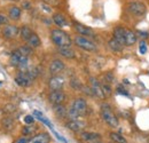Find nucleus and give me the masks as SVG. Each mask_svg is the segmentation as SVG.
<instances>
[{"mask_svg": "<svg viewBox=\"0 0 149 143\" xmlns=\"http://www.w3.org/2000/svg\"><path fill=\"white\" fill-rule=\"evenodd\" d=\"M90 87L92 88V92H93L94 96H96V97H99V99H101V100L106 99V95H104V93H103L101 83H100L96 78H93V77L90 78Z\"/></svg>", "mask_w": 149, "mask_h": 143, "instance_id": "obj_5", "label": "nucleus"}, {"mask_svg": "<svg viewBox=\"0 0 149 143\" xmlns=\"http://www.w3.org/2000/svg\"><path fill=\"white\" fill-rule=\"evenodd\" d=\"M53 22L55 23L58 28H64V26L69 25L67 18L64 17L62 14H60V13H56V14L53 15Z\"/></svg>", "mask_w": 149, "mask_h": 143, "instance_id": "obj_19", "label": "nucleus"}, {"mask_svg": "<svg viewBox=\"0 0 149 143\" xmlns=\"http://www.w3.org/2000/svg\"><path fill=\"white\" fill-rule=\"evenodd\" d=\"M113 79H115V76H113V73L111 71L106 72L103 74V83H107V84L111 85L112 83H113Z\"/></svg>", "mask_w": 149, "mask_h": 143, "instance_id": "obj_31", "label": "nucleus"}, {"mask_svg": "<svg viewBox=\"0 0 149 143\" xmlns=\"http://www.w3.org/2000/svg\"><path fill=\"white\" fill-rule=\"evenodd\" d=\"M31 6H32V5H31L30 1H23V2H22V8H23V9H30Z\"/></svg>", "mask_w": 149, "mask_h": 143, "instance_id": "obj_38", "label": "nucleus"}, {"mask_svg": "<svg viewBox=\"0 0 149 143\" xmlns=\"http://www.w3.org/2000/svg\"><path fill=\"white\" fill-rule=\"evenodd\" d=\"M1 85H2V83H1V81H0V87H1Z\"/></svg>", "mask_w": 149, "mask_h": 143, "instance_id": "obj_42", "label": "nucleus"}, {"mask_svg": "<svg viewBox=\"0 0 149 143\" xmlns=\"http://www.w3.org/2000/svg\"><path fill=\"white\" fill-rule=\"evenodd\" d=\"M67 99V95L63 90H52L48 94V101L53 103L54 106L56 104H62Z\"/></svg>", "mask_w": 149, "mask_h": 143, "instance_id": "obj_6", "label": "nucleus"}, {"mask_svg": "<svg viewBox=\"0 0 149 143\" xmlns=\"http://www.w3.org/2000/svg\"><path fill=\"white\" fill-rule=\"evenodd\" d=\"M127 9L130 10V13L134 16L138 17H142L146 15L147 12V6L146 3H143L142 1L139 0H132L127 3Z\"/></svg>", "mask_w": 149, "mask_h": 143, "instance_id": "obj_3", "label": "nucleus"}, {"mask_svg": "<svg viewBox=\"0 0 149 143\" xmlns=\"http://www.w3.org/2000/svg\"><path fill=\"white\" fill-rule=\"evenodd\" d=\"M33 31L28 26V25H23L21 29H19V36L21 38L24 40V41H28L30 39V37L32 36Z\"/></svg>", "mask_w": 149, "mask_h": 143, "instance_id": "obj_24", "label": "nucleus"}, {"mask_svg": "<svg viewBox=\"0 0 149 143\" xmlns=\"http://www.w3.org/2000/svg\"><path fill=\"white\" fill-rule=\"evenodd\" d=\"M74 42L80 47L81 49L86 51V52H95L96 51V46L91 39H88L87 37H83V36H77L74 37Z\"/></svg>", "mask_w": 149, "mask_h": 143, "instance_id": "obj_4", "label": "nucleus"}, {"mask_svg": "<svg viewBox=\"0 0 149 143\" xmlns=\"http://www.w3.org/2000/svg\"><path fill=\"white\" fill-rule=\"evenodd\" d=\"M32 81L33 80L31 79V77L25 71H19L15 76V83L21 87H29V86H31Z\"/></svg>", "mask_w": 149, "mask_h": 143, "instance_id": "obj_7", "label": "nucleus"}, {"mask_svg": "<svg viewBox=\"0 0 149 143\" xmlns=\"http://www.w3.org/2000/svg\"><path fill=\"white\" fill-rule=\"evenodd\" d=\"M101 86H102V90H103V93H104V95H106V97L107 96H110L112 93V90H111V86L109 85V84H107V83H101Z\"/></svg>", "mask_w": 149, "mask_h": 143, "instance_id": "obj_33", "label": "nucleus"}, {"mask_svg": "<svg viewBox=\"0 0 149 143\" xmlns=\"http://www.w3.org/2000/svg\"><path fill=\"white\" fill-rule=\"evenodd\" d=\"M112 35H113V38L117 41H119L122 45L125 44V36H126V29L125 28H123V26H116L113 29V33Z\"/></svg>", "mask_w": 149, "mask_h": 143, "instance_id": "obj_13", "label": "nucleus"}, {"mask_svg": "<svg viewBox=\"0 0 149 143\" xmlns=\"http://www.w3.org/2000/svg\"><path fill=\"white\" fill-rule=\"evenodd\" d=\"M70 86L76 90H83V84L80 83V80L79 79H77V78H72L71 80H70Z\"/></svg>", "mask_w": 149, "mask_h": 143, "instance_id": "obj_29", "label": "nucleus"}, {"mask_svg": "<svg viewBox=\"0 0 149 143\" xmlns=\"http://www.w3.org/2000/svg\"><path fill=\"white\" fill-rule=\"evenodd\" d=\"M92 143H102V142H101V140H100V141H95V142H92Z\"/></svg>", "mask_w": 149, "mask_h": 143, "instance_id": "obj_41", "label": "nucleus"}, {"mask_svg": "<svg viewBox=\"0 0 149 143\" xmlns=\"http://www.w3.org/2000/svg\"><path fill=\"white\" fill-rule=\"evenodd\" d=\"M64 69H65V64L62 61H60V60H54L49 64V72L53 76H57L58 73H61Z\"/></svg>", "mask_w": 149, "mask_h": 143, "instance_id": "obj_12", "label": "nucleus"}, {"mask_svg": "<svg viewBox=\"0 0 149 143\" xmlns=\"http://www.w3.org/2000/svg\"><path fill=\"white\" fill-rule=\"evenodd\" d=\"M1 124H2V126H3L6 129H12L13 126H14V120H13V118H10V117H6V118H3V119L1 120Z\"/></svg>", "mask_w": 149, "mask_h": 143, "instance_id": "obj_28", "label": "nucleus"}, {"mask_svg": "<svg viewBox=\"0 0 149 143\" xmlns=\"http://www.w3.org/2000/svg\"><path fill=\"white\" fill-rule=\"evenodd\" d=\"M74 31L78 33V36H83V37H87V38H90V37H94V32L92 29H90V28H87V26H85V25H83V24H80V23H74Z\"/></svg>", "mask_w": 149, "mask_h": 143, "instance_id": "obj_11", "label": "nucleus"}, {"mask_svg": "<svg viewBox=\"0 0 149 143\" xmlns=\"http://www.w3.org/2000/svg\"><path fill=\"white\" fill-rule=\"evenodd\" d=\"M108 46L110 47V49H111L112 52H115V53H120L122 51H123V48H124V45H122L119 41H117L115 38H111L109 41H108Z\"/></svg>", "mask_w": 149, "mask_h": 143, "instance_id": "obj_21", "label": "nucleus"}, {"mask_svg": "<svg viewBox=\"0 0 149 143\" xmlns=\"http://www.w3.org/2000/svg\"><path fill=\"white\" fill-rule=\"evenodd\" d=\"M84 127H85V123H84V121H80L79 119L69 120V121L67 123V128L71 129L72 132H80Z\"/></svg>", "mask_w": 149, "mask_h": 143, "instance_id": "obj_17", "label": "nucleus"}, {"mask_svg": "<svg viewBox=\"0 0 149 143\" xmlns=\"http://www.w3.org/2000/svg\"><path fill=\"white\" fill-rule=\"evenodd\" d=\"M25 57H26V56H23L19 51H15V52H13L12 55H10L9 63H10V65H13V67H19L21 62H22Z\"/></svg>", "mask_w": 149, "mask_h": 143, "instance_id": "obj_16", "label": "nucleus"}, {"mask_svg": "<svg viewBox=\"0 0 149 143\" xmlns=\"http://www.w3.org/2000/svg\"><path fill=\"white\" fill-rule=\"evenodd\" d=\"M28 42V46H30L31 48H36V47H39L41 45V40L38 36L37 33H32V36L30 37V39L26 41Z\"/></svg>", "mask_w": 149, "mask_h": 143, "instance_id": "obj_25", "label": "nucleus"}, {"mask_svg": "<svg viewBox=\"0 0 149 143\" xmlns=\"http://www.w3.org/2000/svg\"><path fill=\"white\" fill-rule=\"evenodd\" d=\"M140 53L141 54H146L147 53V45H146V41L142 40L140 42Z\"/></svg>", "mask_w": 149, "mask_h": 143, "instance_id": "obj_35", "label": "nucleus"}, {"mask_svg": "<svg viewBox=\"0 0 149 143\" xmlns=\"http://www.w3.org/2000/svg\"><path fill=\"white\" fill-rule=\"evenodd\" d=\"M24 123H25L26 125H31V124L35 123V119H33L32 116H25V117H24Z\"/></svg>", "mask_w": 149, "mask_h": 143, "instance_id": "obj_36", "label": "nucleus"}, {"mask_svg": "<svg viewBox=\"0 0 149 143\" xmlns=\"http://www.w3.org/2000/svg\"><path fill=\"white\" fill-rule=\"evenodd\" d=\"M51 142V136L48 133H40L35 135L31 140H29L28 143H49Z\"/></svg>", "mask_w": 149, "mask_h": 143, "instance_id": "obj_15", "label": "nucleus"}, {"mask_svg": "<svg viewBox=\"0 0 149 143\" xmlns=\"http://www.w3.org/2000/svg\"><path fill=\"white\" fill-rule=\"evenodd\" d=\"M65 84V80L61 76H53L48 81V87L51 90H62L63 86Z\"/></svg>", "mask_w": 149, "mask_h": 143, "instance_id": "obj_8", "label": "nucleus"}, {"mask_svg": "<svg viewBox=\"0 0 149 143\" xmlns=\"http://www.w3.org/2000/svg\"><path fill=\"white\" fill-rule=\"evenodd\" d=\"M17 51H19V53L22 54L23 56H26V57H28V56H30V55L32 54V48H31L30 46H28V45L21 46Z\"/></svg>", "mask_w": 149, "mask_h": 143, "instance_id": "obj_30", "label": "nucleus"}, {"mask_svg": "<svg viewBox=\"0 0 149 143\" xmlns=\"http://www.w3.org/2000/svg\"><path fill=\"white\" fill-rule=\"evenodd\" d=\"M51 39L53 41V44L60 47H70L72 44V39L70 38V36L62 31L61 29H53L51 30Z\"/></svg>", "mask_w": 149, "mask_h": 143, "instance_id": "obj_1", "label": "nucleus"}, {"mask_svg": "<svg viewBox=\"0 0 149 143\" xmlns=\"http://www.w3.org/2000/svg\"><path fill=\"white\" fill-rule=\"evenodd\" d=\"M19 35V29L16 25L7 24L2 29V36L7 39H14Z\"/></svg>", "mask_w": 149, "mask_h": 143, "instance_id": "obj_9", "label": "nucleus"}, {"mask_svg": "<svg viewBox=\"0 0 149 143\" xmlns=\"http://www.w3.org/2000/svg\"><path fill=\"white\" fill-rule=\"evenodd\" d=\"M101 117L104 120V123L107 125H109L110 127H112V128H116L119 125L118 118L113 113V111L111 110L109 104H102L101 106Z\"/></svg>", "mask_w": 149, "mask_h": 143, "instance_id": "obj_2", "label": "nucleus"}, {"mask_svg": "<svg viewBox=\"0 0 149 143\" xmlns=\"http://www.w3.org/2000/svg\"><path fill=\"white\" fill-rule=\"evenodd\" d=\"M136 36L143 37V38H148L149 35H148V32H139V33H136Z\"/></svg>", "mask_w": 149, "mask_h": 143, "instance_id": "obj_40", "label": "nucleus"}, {"mask_svg": "<svg viewBox=\"0 0 149 143\" xmlns=\"http://www.w3.org/2000/svg\"><path fill=\"white\" fill-rule=\"evenodd\" d=\"M71 108H72L74 110H76L80 116H83V115H85V112H86V110H87V102H86L84 99L78 97V99H76L74 102H72Z\"/></svg>", "mask_w": 149, "mask_h": 143, "instance_id": "obj_10", "label": "nucleus"}, {"mask_svg": "<svg viewBox=\"0 0 149 143\" xmlns=\"http://www.w3.org/2000/svg\"><path fill=\"white\" fill-rule=\"evenodd\" d=\"M80 137H81V140L90 143L101 140V135L99 133H93V132H81L80 133Z\"/></svg>", "mask_w": 149, "mask_h": 143, "instance_id": "obj_14", "label": "nucleus"}, {"mask_svg": "<svg viewBox=\"0 0 149 143\" xmlns=\"http://www.w3.org/2000/svg\"><path fill=\"white\" fill-rule=\"evenodd\" d=\"M38 127L35 124H31V125H25L23 128H22V133L25 135V136H28V135H32V134H35L36 132H37Z\"/></svg>", "mask_w": 149, "mask_h": 143, "instance_id": "obj_26", "label": "nucleus"}, {"mask_svg": "<svg viewBox=\"0 0 149 143\" xmlns=\"http://www.w3.org/2000/svg\"><path fill=\"white\" fill-rule=\"evenodd\" d=\"M79 117H80V115L76 110H74L72 108L70 107V109L68 110V118L70 120H76V119H79Z\"/></svg>", "mask_w": 149, "mask_h": 143, "instance_id": "obj_32", "label": "nucleus"}, {"mask_svg": "<svg viewBox=\"0 0 149 143\" xmlns=\"http://www.w3.org/2000/svg\"><path fill=\"white\" fill-rule=\"evenodd\" d=\"M58 54L65 58H74V56H76V53L71 47H60Z\"/></svg>", "mask_w": 149, "mask_h": 143, "instance_id": "obj_22", "label": "nucleus"}, {"mask_svg": "<svg viewBox=\"0 0 149 143\" xmlns=\"http://www.w3.org/2000/svg\"><path fill=\"white\" fill-rule=\"evenodd\" d=\"M8 24V17L5 14H0V25H7Z\"/></svg>", "mask_w": 149, "mask_h": 143, "instance_id": "obj_34", "label": "nucleus"}, {"mask_svg": "<svg viewBox=\"0 0 149 143\" xmlns=\"http://www.w3.org/2000/svg\"><path fill=\"white\" fill-rule=\"evenodd\" d=\"M9 1H16V0H9Z\"/></svg>", "mask_w": 149, "mask_h": 143, "instance_id": "obj_43", "label": "nucleus"}, {"mask_svg": "<svg viewBox=\"0 0 149 143\" xmlns=\"http://www.w3.org/2000/svg\"><path fill=\"white\" fill-rule=\"evenodd\" d=\"M21 14H22L21 8L17 7V6H13V7H10L9 10H8V16H9L10 19H13V21L19 19V18H21Z\"/></svg>", "mask_w": 149, "mask_h": 143, "instance_id": "obj_23", "label": "nucleus"}, {"mask_svg": "<svg viewBox=\"0 0 149 143\" xmlns=\"http://www.w3.org/2000/svg\"><path fill=\"white\" fill-rule=\"evenodd\" d=\"M136 39H138V36L136 33L133 31V30H130V29H126V36H125V46L130 47V46H133L135 42H136Z\"/></svg>", "mask_w": 149, "mask_h": 143, "instance_id": "obj_18", "label": "nucleus"}, {"mask_svg": "<svg viewBox=\"0 0 149 143\" xmlns=\"http://www.w3.org/2000/svg\"><path fill=\"white\" fill-rule=\"evenodd\" d=\"M15 110H16V107H15L14 104H8V106L5 107V111L8 112V113H12V112L15 111Z\"/></svg>", "mask_w": 149, "mask_h": 143, "instance_id": "obj_37", "label": "nucleus"}, {"mask_svg": "<svg viewBox=\"0 0 149 143\" xmlns=\"http://www.w3.org/2000/svg\"><path fill=\"white\" fill-rule=\"evenodd\" d=\"M28 142H29V141H28L26 137H21V139H19L15 143H28Z\"/></svg>", "mask_w": 149, "mask_h": 143, "instance_id": "obj_39", "label": "nucleus"}, {"mask_svg": "<svg viewBox=\"0 0 149 143\" xmlns=\"http://www.w3.org/2000/svg\"><path fill=\"white\" fill-rule=\"evenodd\" d=\"M53 111H54V113H55V116L57 118L63 119V118L68 117V110L65 109V107H63L62 104H56V106H54L53 107Z\"/></svg>", "mask_w": 149, "mask_h": 143, "instance_id": "obj_20", "label": "nucleus"}, {"mask_svg": "<svg viewBox=\"0 0 149 143\" xmlns=\"http://www.w3.org/2000/svg\"><path fill=\"white\" fill-rule=\"evenodd\" d=\"M110 139L115 143H127V140L119 133H116V132H111L110 133Z\"/></svg>", "mask_w": 149, "mask_h": 143, "instance_id": "obj_27", "label": "nucleus"}]
</instances>
